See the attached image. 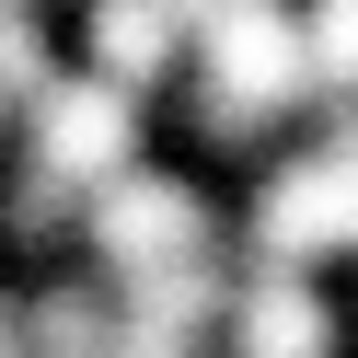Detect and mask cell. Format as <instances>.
I'll return each mask as SVG.
<instances>
[{
  "instance_id": "6da1fadb",
  "label": "cell",
  "mask_w": 358,
  "mask_h": 358,
  "mask_svg": "<svg viewBox=\"0 0 358 358\" xmlns=\"http://www.w3.org/2000/svg\"><path fill=\"white\" fill-rule=\"evenodd\" d=\"M185 81H196V116L220 139H266L278 116H301L324 81H312V35H301V0H208L185 35Z\"/></svg>"
},
{
  "instance_id": "7a4b0ae2",
  "label": "cell",
  "mask_w": 358,
  "mask_h": 358,
  "mask_svg": "<svg viewBox=\"0 0 358 358\" xmlns=\"http://www.w3.org/2000/svg\"><path fill=\"white\" fill-rule=\"evenodd\" d=\"M196 255H220V196L196 185L185 162H127V173H104L93 196H81V255L70 266H93L104 289H127V278H162V266H196Z\"/></svg>"
},
{
  "instance_id": "3957f363",
  "label": "cell",
  "mask_w": 358,
  "mask_h": 358,
  "mask_svg": "<svg viewBox=\"0 0 358 358\" xmlns=\"http://www.w3.org/2000/svg\"><path fill=\"white\" fill-rule=\"evenodd\" d=\"M243 243H255V266H324V255H358V116H335L312 150L266 162L255 208H243Z\"/></svg>"
},
{
  "instance_id": "277c9868",
  "label": "cell",
  "mask_w": 358,
  "mask_h": 358,
  "mask_svg": "<svg viewBox=\"0 0 358 358\" xmlns=\"http://www.w3.org/2000/svg\"><path fill=\"white\" fill-rule=\"evenodd\" d=\"M139 104H150V93H127V81H104V70H81V58H58V70L35 81L24 104H12V150H35L58 185L93 196L104 173H127V162L150 150Z\"/></svg>"
},
{
  "instance_id": "5b68a950",
  "label": "cell",
  "mask_w": 358,
  "mask_h": 358,
  "mask_svg": "<svg viewBox=\"0 0 358 358\" xmlns=\"http://www.w3.org/2000/svg\"><path fill=\"white\" fill-rule=\"evenodd\" d=\"M347 324L312 289V266H243L220 301V358H335Z\"/></svg>"
},
{
  "instance_id": "8992f818",
  "label": "cell",
  "mask_w": 358,
  "mask_h": 358,
  "mask_svg": "<svg viewBox=\"0 0 358 358\" xmlns=\"http://www.w3.org/2000/svg\"><path fill=\"white\" fill-rule=\"evenodd\" d=\"M185 35H196L185 0H81L70 58L104 70V81H127V93H162V81L185 70Z\"/></svg>"
},
{
  "instance_id": "52a82bcc",
  "label": "cell",
  "mask_w": 358,
  "mask_h": 358,
  "mask_svg": "<svg viewBox=\"0 0 358 358\" xmlns=\"http://www.w3.org/2000/svg\"><path fill=\"white\" fill-rule=\"evenodd\" d=\"M301 35H312V81L358 93V0H301Z\"/></svg>"
},
{
  "instance_id": "ba28073f",
  "label": "cell",
  "mask_w": 358,
  "mask_h": 358,
  "mask_svg": "<svg viewBox=\"0 0 358 358\" xmlns=\"http://www.w3.org/2000/svg\"><path fill=\"white\" fill-rule=\"evenodd\" d=\"M47 12H70V0H47Z\"/></svg>"
}]
</instances>
